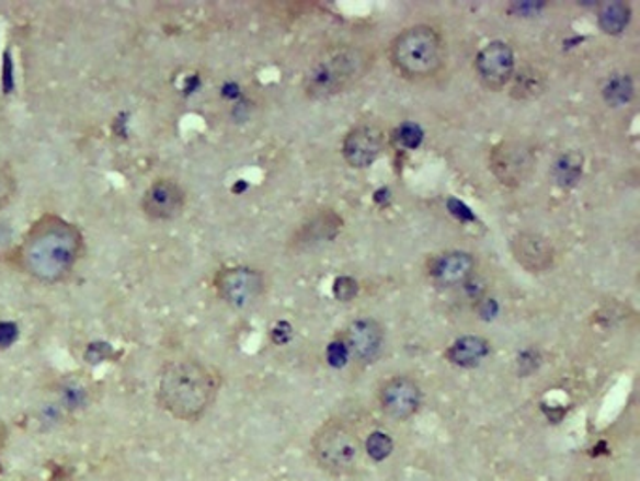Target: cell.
Masks as SVG:
<instances>
[{"mask_svg": "<svg viewBox=\"0 0 640 481\" xmlns=\"http://www.w3.org/2000/svg\"><path fill=\"white\" fill-rule=\"evenodd\" d=\"M83 247L78 226L57 215H44L26 231L18 249V262L38 283H62L76 270Z\"/></svg>", "mask_w": 640, "mask_h": 481, "instance_id": "cell-1", "label": "cell"}, {"mask_svg": "<svg viewBox=\"0 0 640 481\" xmlns=\"http://www.w3.org/2000/svg\"><path fill=\"white\" fill-rule=\"evenodd\" d=\"M222 388V376L196 357L163 363L157 383L158 406L176 422L196 423L209 412Z\"/></svg>", "mask_w": 640, "mask_h": 481, "instance_id": "cell-2", "label": "cell"}, {"mask_svg": "<svg viewBox=\"0 0 640 481\" xmlns=\"http://www.w3.org/2000/svg\"><path fill=\"white\" fill-rule=\"evenodd\" d=\"M373 49L359 44H339L323 49L302 76V91L308 99L323 100L346 93L374 67Z\"/></svg>", "mask_w": 640, "mask_h": 481, "instance_id": "cell-3", "label": "cell"}, {"mask_svg": "<svg viewBox=\"0 0 640 481\" xmlns=\"http://www.w3.org/2000/svg\"><path fill=\"white\" fill-rule=\"evenodd\" d=\"M395 72L404 80L426 81L436 78L447 59V47L438 28L413 25L395 36L389 47Z\"/></svg>", "mask_w": 640, "mask_h": 481, "instance_id": "cell-4", "label": "cell"}, {"mask_svg": "<svg viewBox=\"0 0 640 481\" xmlns=\"http://www.w3.org/2000/svg\"><path fill=\"white\" fill-rule=\"evenodd\" d=\"M363 440L350 423L331 417L316 428L310 438V455L316 467L331 478H352L357 474L363 461Z\"/></svg>", "mask_w": 640, "mask_h": 481, "instance_id": "cell-5", "label": "cell"}, {"mask_svg": "<svg viewBox=\"0 0 640 481\" xmlns=\"http://www.w3.org/2000/svg\"><path fill=\"white\" fill-rule=\"evenodd\" d=\"M536 165L534 149L521 139H505L490 151V170L505 186H521Z\"/></svg>", "mask_w": 640, "mask_h": 481, "instance_id": "cell-6", "label": "cell"}, {"mask_svg": "<svg viewBox=\"0 0 640 481\" xmlns=\"http://www.w3.org/2000/svg\"><path fill=\"white\" fill-rule=\"evenodd\" d=\"M215 288L222 301L233 309H249L262 297L265 278L252 267L236 265L220 271L215 278Z\"/></svg>", "mask_w": 640, "mask_h": 481, "instance_id": "cell-7", "label": "cell"}, {"mask_svg": "<svg viewBox=\"0 0 640 481\" xmlns=\"http://www.w3.org/2000/svg\"><path fill=\"white\" fill-rule=\"evenodd\" d=\"M378 404L387 417L395 422H408L421 410L423 389L412 376H391L379 386Z\"/></svg>", "mask_w": 640, "mask_h": 481, "instance_id": "cell-8", "label": "cell"}, {"mask_svg": "<svg viewBox=\"0 0 640 481\" xmlns=\"http://www.w3.org/2000/svg\"><path fill=\"white\" fill-rule=\"evenodd\" d=\"M479 81L489 91H502L515 76V54L505 42H490L476 57Z\"/></svg>", "mask_w": 640, "mask_h": 481, "instance_id": "cell-9", "label": "cell"}, {"mask_svg": "<svg viewBox=\"0 0 640 481\" xmlns=\"http://www.w3.org/2000/svg\"><path fill=\"white\" fill-rule=\"evenodd\" d=\"M384 147H386L384 130L373 123H363V125L353 126L346 134L342 144V154L352 168L365 170L378 160Z\"/></svg>", "mask_w": 640, "mask_h": 481, "instance_id": "cell-10", "label": "cell"}, {"mask_svg": "<svg viewBox=\"0 0 640 481\" xmlns=\"http://www.w3.org/2000/svg\"><path fill=\"white\" fill-rule=\"evenodd\" d=\"M186 205V192L171 179H158L141 198L145 217L155 222H168L179 217Z\"/></svg>", "mask_w": 640, "mask_h": 481, "instance_id": "cell-11", "label": "cell"}, {"mask_svg": "<svg viewBox=\"0 0 640 481\" xmlns=\"http://www.w3.org/2000/svg\"><path fill=\"white\" fill-rule=\"evenodd\" d=\"M384 328L374 318H357L346 328V350L357 365H373L384 348Z\"/></svg>", "mask_w": 640, "mask_h": 481, "instance_id": "cell-12", "label": "cell"}, {"mask_svg": "<svg viewBox=\"0 0 640 481\" xmlns=\"http://www.w3.org/2000/svg\"><path fill=\"white\" fill-rule=\"evenodd\" d=\"M511 254L516 264L523 265L529 273H545L555 265V247L549 239L536 231H521L511 239Z\"/></svg>", "mask_w": 640, "mask_h": 481, "instance_id": "cell-13", "label": "cell"}, {"mask_svg": "<svg viewBox=\"0 0 640 481\" xmlns=\"http://www.w3.org/2000/svg\"><path fill=\"white\" fill-rule=\"evenodd\" d=\"M473 271L476 257L470 252L452 251L432 260L428 275L439 288H455L468 283L473 277Z\"/></svg>", "mask_w": 640, "mask_h": 481, "instance_id": "cell-14", "label": "cell"}, {"mask_svg": "<svg viewBox=\"0 0 640 481\" xmlns=\"http://www.w3.org/2000/svg\"><path fill=\"white\" fill-rule=\"evenodd\" d=\"M490 354V344L483 336L466 335L457 339L455 343L447 348L445 357L447 362L457 365V367H478L479 363H483L484 357Z\"/></svg>", "mask_w": 640, "mask_h": 481, "instance_id": "cell-15", "label": "cell"}, {"mask_svg": "<svg viewBox=\"0 0 640 481\" xmlns=\"http://www.w3.org/2000/svg\"><path fill=\"white\" fill-rule=\"evenodd\" d=\"M597 21L603 33L616 36L628 28L629 21H631V7L628 2L621 0H613V2H605L597 10Z\"/></svg>", "mask_w": 640, "mask_h": 481, "instance_id": "cell-16", "label": "cell"}, {"mask_svg": "<svg viewBox=\"0 0 640 481\" xmlns=\"http://www.w3.org/2000/svg\"><path fill=\"white\" fill-rule=\"evenodd\" d=\"M582 165H584V159H582L581 152H563L562 157L555 162L552 177L562 188H571L582 177Z\"/></svg>", "mask_w": 640, "mask_h": 481, "instance_id": "cell-17", "label": "cell"}, {"mask_svg": "<svg viewBox=\"0 0 640 481\" xmlns=\"http://www.w3.org/2000/svg\"><path fill=\"white\" fill-rule=\"evenodd\" d=\"M635 87L633 80L628 73H615L608 78L607 83L603 87V99L608 106H626L633 99Z\"/></svg>", "mask_w": 640, "mask_h": 481, "instance_id": "cell-18", "label": "cell"}, {"mask_svg": "<svg viewBox=\"0 0 640 481\" xmlns=\"http://www.w3.org/2000/svg\"><path fill=\"white\" fill-rule=\"evenodd\" d=\"M513 96L516 99H534L537 94L542 93L545 89V78L536 70H523L521 73L513 76Z\"/></svg>", "mask_w": 640, "mask_h": 481, "instance_id": "cell-19", "label": "cell"}, {"mask_svg": "<svg viewBox=\"0 0 640 481\" xmlns=\"http://www.w3.org/2000/svg\"><path fill=\"white\" fill-rule=\"evenodd\" d=\"M423 136L425 134H423V130L418 125L404 123V125L397 128L395 141H397V146L404 147V149H418L421 146V141H423Z\"/></svg>", "mask_w": 640, "mask_h": 481, "instance_id": "cell-20", "label": "cell"}, {"mask_svg": "<svg viewBox=\"0 0 640 481\" xmlns=\"http://www.w3.org/2000/svg\"><path fill=\"white\" fill-rule=\"evenodd\" d=\"M15 192H18V181L13 177V173L4 165H0V211L12 204Z\"/></svg>", "mask_w": 640, "mask_h": 481, "instance_id": "cell-21", "label": "cell"}, {"mask_svg": "<svg viewBox=\"0 0 640 481\" xmlns=\"http://www.w3.org/2000/svg\"><path fill=\"white\" fill-rule=\"evenodd\" d=\"M334 296L340 301H350L357 296V283L353 278L342 277L334 284Z\"/></svg>", "mask_w": 640, "mask_h": 481, "instance_id": "cell-22", "label": "cell"}, {"mask_svg": "<svg viewBox=\"0 0 640 481\" xmlns=\"http://www.w3.org/2000/svg\"><path fill=\"white\" fill-rule=\"evenodd\" d=\"M20 336V328L13 322H0V350L10 348Z\"/></svg>", "mask_w": 640, "mask_h": 481, "instance_id": "cell-23", "label": "cell"}, {"mask_svg": "<svg viewBox=\"0 0 640 481\" xmlns=\"http://www.w3.org/2000/svg\"><path fill=\"white\" fill-rule=\"evenodd\" d=\"M368 449L373 451V455L379 454V457H384V455L391 449V442L387 438V435H376L370 436V440H368Z\"/></svg>", "mask_w": 640, "mask_h": 481, "instance_id": "cell-24", "label": "cell"}, {"mask_svg": "<svg viewBox=\"0 0 640 481\" xmlns=\"http://www.w3.org/2000/svg\"><path fill=\"white\" fill-rule=\"evenodd\" d=\"M15 481H25V480H15Z\"/></svg>", "mask_w": 640, "mask_h": 481, "instance_id": "cell-25", "label": "cell"}]
</instances>
